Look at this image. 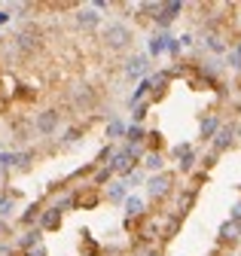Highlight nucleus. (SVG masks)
Masks as SVG:
<instances>
[{
    "instance_id": "f257e3e1",
    "label": "nucleus",
    "mask_w": 241,
    "mask_h": 256,
    "mask_svg": "<svg viewBox=\"0 0 241 256\" xmlns=\"http://www.w3.org/2000/svg\"><path fill=\"white\" fill-rule=\"evenodd\" d=\"M132 28L128 24H122V22H113V24H107L104 28V46L107 49H113V52H122V49H128L132 46Z\"/></svg>"
},
{
    "instance_id": "f03ea898",
    "label": "nucleus",
    "mask_w": 241,
    "mask_h": 256,
    "mask_svg": "<svg viewBox=\"0 0 241 256\" xmlns=\"http://www.w3.org/2000/svg\"><path fill=\"white\" fill-rule=\"evenodd\" d=\"M58 125H62V113H58L55 107L40 110L37 119H34V128H37V134H40V138H52V134L58 132Z\"/></svg>"
},
{
    "instance_id": "7ed1b4c3",
    "label": "nucleus",
    "mask_w": 241,
    "mask_h": 256,
    "mask_svg": "<svg viewBox=\"0 0 241 256\" xmlns=\"http://www.w3.org/2000/svg\"><path fill=\"white\" fill-rule=\"evenodd\" d=\"M171 186H174V174H168V171H159V174H153V177L146 180L150 198H165L168 192H171Z\"/></svg>"
},
{
    "instance_id": "20e7f679",
    "label": "nucleus",
    "mask_w": 241,
    "mask_h": 256,
    "mask_svg": "<svg viewBox=\"0 0 241 256\" xmlns=\"http://www.w3.org/2000/svg\"><path fill=\"white\" fill-rule=\"evenodd\" d=\"M16 46H18L22 52H34V49L40 46V30H31V28L22 30V34L16 37Z\"/></svg>"
},
{
    "instance_id": "39448f33",
    "label": "nucleus",
    "mask_w": 241,
    "mask_h": 256,
    "mask_svg": "<svg viewBox=\"0 0 241 256\" xmlns=\"http://www.w3.org/2000/svg\"><path fill=\"white\" fill-rule=\"evenodd\" d=\"M134 165H138V158H134V152H132V150H122V152L116 156V162L110 165V171H119V174H128V171H132Z\"/></svg>"
},
{
    "instance_id": "423d86ee",
    "label": "nucleus",
    "mask_w": 241,
    "mask_h": 256,
    "mask_svg": "<svg viewBox=\"0 0 241 256\" xmlns=\"http://www.w3.org/2000/svg\"><path fill=\"white\" fill-rule=\"evenodd\" d=\"M76 24H80V28H86V30H92V28H98V24H101V12H98V10H92V6H86V10H80V12H76Z\"/></svg>"
},
{
    "instance_id": "0eeeda50",
    "label": "nucleus",
    "mask_w": 241,
    "mask_h": 256,
    "mask_svg": "<svg viewBox=\"0 0 241 256\" xmlns=\"http://www.w3.org/2000/svg\"><path fill=\"white\" fill-rule=\"evenodd\" d=\"M232 140H235V128L232 125H220L217 134H214V152H223Z\"/></svg>"
},
{
    "instance_id": "6e6552de",
    "label": "nucleus",
    "mask_w": 241,
    "mask_h": 256,
    "mask_svg": "<svg viewBox=\"0 0 241 256\" xmlns=\"http://www.w3.org/2000/svg\"><path fill=\"white\" fill-rule=\"evenodd\" d=\"M144 68H146V61L138 55V58H132V61H126V74L128 76H140L144 74Z\"/></svg>"
},
{
    "instance_id": "1a4fd4ad",
    "label": "nucleus",
    "mask_w": 241,
    "mask_h": 256,
    "mask_svg": "<svg viewBox=\"0 0 241 256\" xmlns=\"http://www.w3.org/2000/svg\"><path fill=\"white\" fill-rule=\"evenodd\" d=\"M107 198H110V202H126V183H110Z\"/></svg>"
},
{
    "instance_id": "9d476101",
    "label": "nucleus",
    "mask_w": 241,
    "mask_h": 256,
    "mask_svg": "<svg viewBox=\"0 0 241 256\" xmlns=\"http://www.w3.org/2000/svg\"><path fill=\"white\" fill-rule=\"evenodd\" d=\"M122 204H126V210H128V216H138V214L144 210V202H140L138 196H126V202H122Z\"/></svg>"
},
{
    "instance_id": "9b49d317",
    "label": "nucleus",
    "mask_w": 241,
    "mask_h": 256,
    "mask_svg": "<svg viewBox=\"0 0 241 256\" xmlns=\"http://www.w3.org/2000/svg\"><path fill=\"white\" fill-rule=\"evenodd\" d=\"M238 232H241V226H238V222H223V226H220V238L223 241H229V238H238Z\"/></svg>"
},
{
    "instance_id": "f8f14e48",
    "label": "nucleus",
    "mask_w": 241,
    "mask_h": 256,
    "mask_svg": "<svg viewBox=\"0 0 241 256\" xmlns=\"http://www.w3.org/2000/svg\"><path fill=\"white\" fill-rule=\"evenodd\" d=\"M217 128H220V122H217V119L202 122V138H214V134H217Z\"/></svg>"
},
{
    "instance_id": "ddd939ff",
    "label": "nucleus",
    "mask_w": 241,
    "mask_h": 256,
    "mask_svg": "<svg viewBox=\"0 0 241 256\" xmlns=\"http://www.w3.org/2000/svg\"><path fill=\"white\" fill-rule=\"evenodd\" d=\"M144 140V132L134 125V128H128V150H138V144Z\"/></svg>"
},
{
    "instance_id": "4468645a",
    "label": "nucleus",
    "mask_w": 241,
    "mask_h": 256,
    "mask_svg": "<svg viewBox=\"0 0 241 256\" xmlns=\"http://www.w3.org/2000/svg\"><path fill=\"white\" fill-rule=\"evenodd\" d=\"M58 222H62V216H58V208H52V210L43 216V226H46V229H52V226H58Z\"/></svg>"
},
{
    "instance_id": "2eb2a0df",
    "label": "nucleus",
    "mask_w": 241,
    "mask_h": 256,
    "mask_svg": "<svg viewBox=\"0 0 241 256\" xmlns=\"http://www.w3.org/2000/svg\"><path fill=\"white\" fill-rule=\"evenodd\" d=\"M144 165H146L150 171H159V168H162V156H159V152H150V156H146V162H144Z\"/></svg>"
},
{
    "instance_id": "dca6fc26",
    "label": "nucleus",
    "mask_w": 241,
    "mask_h": 256,
    "mask_svg": "<svg viewBox=\"0 0 241 256\" xmlns=\"http://www.w3.org/2000/svg\"><path fill=\"white\" fill-rule=\"evenodd\" d=\"M0 168H16V152H0Z\"/></svg>"
},
{
    "instance_id": "f3484780",
    "label": "nucleus",
    "mask_w": 241,
    "mask_h": 256,
    "mask_svg": "<svg viewBox=\"0 0 241 256\" xmlns=\"http://www.w3.org/2000/svg\"><path fill=\"white\" fill-rule=\"evenodd\" d=\"M40 241V232L34 229V232H28V238H22V247H31V244H37Z\"/></svg>"
},
{
    "instance_id": "a211bd4d",
    "label": "nucleus",
    "mask_w": 241,
    "mask_h": 256,
    "mask_svg": "<svg viewBox=\"0 0 241 256\" xmlns=\"http://www.w3.org/2000/svg\"><path fill=\"white\" fill-rule=\"evenodd\" d=\"M162 40H165V37H153V43H150V49H153L156 55H159V52L165 49V43H162Z\"/></svg>"
},
{
    "instance_id": "6ab92c4d",
    "label": "nucleus",
    "mask_w": 241,
    "mask_h": 256,
    "mask_svg": "<svg viewBox=\"0 0 241 256\" xmlns=\"http://www.w3.org/2000/svg\"><path fill=\"white\" fill-rule=\"evenodd\" d=\"M238 220H241V202L232 208V222H238Z\"/></svg>"
},
{
    "instance_id": "aec40b11",
    "label": "nucleus",
    "mask_w": 241,
    "mask_h": 256,
    "mask_svg": "<svg viewBox=\"0 0 241 256\" xmlns=\"http://www.w3.org/2000/svg\"><path fill=\"white\" fill-rule=\"evenodd\" d=\"M4 180H6V171H4V168H0V186H4Z\"/></svg>"
},
{
    "instance_id": "412c9836",
    "label": "nucleus",
    "mask_w": 241,
    "mask_h": 256,
    "mask_svg": "<svg viewBox=\"0 0 241 256\" xmlns=\"http://www.w3.org/2000/svg\"><path fill=\"white\" fill-rule=\"evenodd\" d=\"M235 134H241V128H235Z\"/></svg>"
},
{
    "instance_id": "4be33fe9",
    "label": "nucleus",
    "mask_w": 241,
    "mask_h": 256,
    "mask_svg": "<svg viewBox=\"0 0 241 256\" xmlns=\"http://www.w3.org/2000/svg\"><path fill=\"white\" fill-rule=\"evenodd\" d=\"M0 52H4V46H0Z\"/></svg>"
}]
</instances>
